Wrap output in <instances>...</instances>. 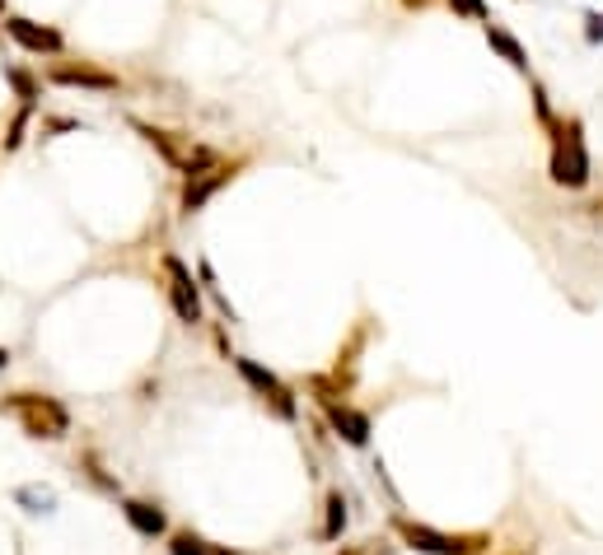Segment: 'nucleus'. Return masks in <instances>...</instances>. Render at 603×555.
<instances>
[{
	"mask_svg": "<svg viewBox=\"0 0 603 555\" xmlns=\"http://www.w3.org/2000/svg\"><path fill=\"white\" fill-rule=\"evenodd\" d=\"M450 10L459 19H473V24H486V19H492V6H486V0H450Z\"/></svg>",
	"mask_w": 603,
	"mask_h": 555,
	"instance_id": "obj_17",
	"label": "nucleus"
},
{
	"mask_svg": "<svg viewBox=\"0 0 603 555\" xmlns=\"http://www.w3.org/2000/svg\"><path fill=\"white\" fill-rule=\"evenodd\" d=\"M482 37H486V47H492V52H496L500 62L510 66L515 75H529V52H524V43H519V37H515L510 29H505V24H496V19H486V24H482Z\"/></svg>",
	"mask_w": 603,
	"mask_h": 555,
	"instance_id": "obj_11",
	"label": "nucleus"
},
{
	"mask_svg": "<svg viewBox=\"0 0 603 555\" xmlns=\"http://www.w3.org/2000/svg\"><path fill=\"white\" fill-rule=\"evenodd\" d=\"M327 519H323V542H337L342 537V527H346V500H342V490H327Z\"/></svg>",
	"mask_w": 603,
	"mask_h": 555,
	"instance_id": "obj_14",
	"label": "nucleus"
},
{
	"mask_svg": "<svg viewBox=\"0 0 603 555\" xmlns=\"http://www.w3.org/2000/svg\"><path fill=\"white\" fill-rule=\"evenodd\" d=\"M47 79H52V85H66V89H94V94H112V89H118V75L89 66V62H80V66H52Z\"/></svg>",
	"mask_w": 603,
	"mask_h": 555,
	"instance_id": "obj_10",
	"label": "nucleus"
},
{
	"mask_svg": "<svg viewBox=\"0 0 603 555\" xmlns=\"http://www.w3.org/2000/svg\"><path fill=\"white\" fill-rule=\"evenodd\" d=\"M323 415H327V425H333V434L342 444H352V448L369 444V415L365 411L346 406V402H323Z\"/></svg>",
	"mask_w": 603,
	"mask_h": 555,
	"instance_id": "obj_9",
	"label": "nucleus"
},
{
	"mask_svg": "<svg viewBox=\"0 0 603 555\" xmlns=\"http://www.w3.org/2000/svg\"><path fill=\"white\" fill-rule=\"evenodd\" d=\"M0 411H10L29 439L56 444V439H66L71 434V411L47 392H10L6 402H0Z\"/></svg>",
	"mask_w": 603,
	"mask_h": 555,
	"instance_id": "obj_2",
	"label": "nucleus"
},
{
	"mask_svg": "<svg viewBox=\"0 0 603 555\" xmlns=\"http://www.w3.org/2000/svg\"><path fill=\"white\" fill-rule=\"evenodd\" d=\"M585 43H590V47H603V10H590V14H585Z\"/></svg>",
	"mask_w": 603,
	"mask_h": 555,
	"instance_id": "obj_20",
	"label": "nucleus"
},
{
	"mask_svg": "<svg viewBox=\"0 0 603 555\" xmlns=\"http://www.w3.org/2000/svg\"><path fill=\"white\" fill-rule=\"evenodd\" d=\"M14 500L24 504L29 513H47V509L56 504V494H52L47 486H19V490H14Z\"/></svg>",
	"mask_w": 603,
	"mask_h": 555,
	"instance_id": "obj_15",
	"label": "nucleus"
},
{
	"mask_svg": "<svg viewBox=\"0 0 603 555\" xmlns=\"http://www.w3.org/2000/svg\"><path fill=\"white\" fill-rule=\"evenodd\" d=\"M365 331H369V327H365V323H360V327H356V331H352V341H346V346H342V350H337V369H356V350H360V346H365Z\"/></svg>",
	"mask_w": 603,
	"mask_h": 555,
	"instance_id": "obj_19",
	"label": "nucleus"
},
{
	"mask_svg": "<svg viewBox=\"0 0 603 555\" xmlns=\"http://www.w3.org/2000/svg\"><path fill=\"white\" fill-rule=\"evenodd\" d=\"M169 555H235L229 546H216V542H206L202 532H173L169 537Z\"/></svg>",
	"mask_w": 603,
	"mask_h": 555,
	"instance_id": "obj_13",
	"label": "nucleus"
},
{
	"mask_svg": "<svg viewBox=\"0 0 603 555\" xmlns=\"http://www.w3.org/2000/svg\"><path fill=\"white\" fill-rule=\"evenodd\" d=\"M6 79H10V85H14V98H19V104H37V79L29 75V70H19V66H6Z\"/></svg>",
	"mask_w": 603,
	"mask_h": 555,
	"instance_id": "obj_16",
	"label": "nucleus"
},
{
	"mask_svg": "<svg viewBox=\"0 0 603 555\" xmlns=\"http://www.w3.org/2000/svg\"><path fill=\"white\" fill-rule=\"evenodd\" d=\"M337 555H375V542H360V546H342Z\"/></svg>",
	"mask_w": 603,
	"mask_h": 555,
	"instance_id": "obj_22",
	"label": "nucleus"
},
{
	"mask_svg": "<svg viewBox=\"0 0 603 555\" xmlns=\"http://www.w3.org/2000/svg\"><path fill=\"white\" fill-rule=\"evenodd\" d=\"M6 33H10L24 52H33V56L66 52V37H62V33L47 29V24H33V19H24V14H6Z\"/></svg>",
	"mask_w": 603,
	"mask_h": 555,
	"instance_id": "obj_7",
	"label": "nucleus"
},
{
	"mask_svg": "<svg viewBox=\"0 0 603 555\" xmlns=\"http://www.w3.org/2000/svg\"><path fill=\"white\" fill-rule=\"evenodd\" d=\"M235 369H239V379H244L252 392H258V396H262V402H267L271 411L281 415V421H295V415H300L295 396H290V388H286V383L277 379V373H271V369L252 364V360H235Z\"/></svg>",
	"mask_w": 603,
	"mask_h": 555,
	"instance_id": "obj_5",
	"label": "nucleus"
},
{
	"mask_svg": "<svg viewBox=\"0 0 603 555\" xmlns=\"http://www.w3.org/2000/svg\"><path fill=\"white\" fill-rule=\"evenodd\" d=\"M136 131H141V141L150 145V150H160V159L169 168H179L183 177H197V173H206V168H216L220 164V154L216 150H206V145H192L187 135H179V131H164V127H150V122H131Z\"/></svg>",
	"mask_w": 603,
	"mask_h": 555,
	"instance_id": "obj_4",
	"label": "nucleus"
},
{
	"mask_svg": "<svg viewBox=\"0 0 603 555\" xmlns=\"http://www.w3.org/2000/svg\"><path fill=\"white\" fill-rule=\"evenodd\" d=\"M394 532L421 555H482V551H492V532H435V527L412 523V519H394Z\"/></svg>",
	"mask_w": 603,
	"mask_h": 555,
	"instance_id": "obj_3",
	"label": "nucleus"
},
{
	"mask_svg": "<svg viewBox=\"0 0 603 555\" xmlns=\"http://www.w3.org/2000/svg\"><path fill=\"white\" fill-rule=\"evenodd\" d=\"M164 275H169V304L179 313V323H202V290L192 281V271L179 257H164Z\"/></svg>",
	"mask_w": 603,
	"mask_h": 555,
	"instance_id": "obj_6",
	"label": "nucleus"
},
{
	"mask_svg": "<svg viewBox=\"0 0 603 555\" xmlns=\"http://www.w3.org/2000/svg\"><path fill=\"white\" fill-rule=\"evenodd\" d=\"M402 6H407V10H426V6H431V0H402Z\"/></svg>",
	"mask_w": 603,
	"mask_h": 555,
	"instance_id": "obj_23",
	"label": "nucleus"
},
{
	"mask_svg": "<svg viewBox=\"0 0 603 555\" xmlns=\"http://www.w3.org/2000/svg\"><path fill=\"white\" fill-rule=\"evenodd\" d=\"M122 519L141 532V537H164L169 532V519L160 504H146V500H122Z\"/></svg>",
	"mask_w": 603,
	"mask_h": 555,
	"instance_id": "obj_12",
	"label": "nucleus"
},
{
	"mask_svg": "<svg viewBox=\"0 0 603 555\" xmlns=\"http://www.w3.org/2000/svg\"><path fill=\"white\" fill-rule=\"evenodd\" d=\"M534 112H538V122H542V127H552V122H557L552 108H548V94H542V85H534Z\"/></svg>",
	"mask_w": 603,
	"mask_h": 555,
	"instance_id": "obj_21",
	"label": "nucleus"
},
{
	"mask_svg": "<svg viewBox=\"0 0 603 555\" xmlns=\"http://www.w3.org/2000/svg\"><path fill=\"white\" fill-rule=\"evenodd\" d=\"M552 135V159H548V177L557 187L567 192H580L590 187V145H585V127L580 117H557L548 127Z\"/></svg>",
	"mask_w": 603,
	"mask_h": 555,
	"instance_id": "obj_1",
	"label": "nucleus"
},
{
	"mask_svg": "<svg viewBox=\"0 0 603 555\" xmlns=\"http://www.w3.org/2000/svg\"><path fill=\"white\" fill-rule=\"evenodd\" d=\"M6 364H10V350H6V346H0V369H6Z\"/></svg>",
	"mask_w": 603,
	"mask_h": 555,
	"instance_id": "obj_24",
	"label": "nucleus"
},
{
	"mask_svg": "<svg viewBox=\"0 0 603 555\" xmlns=\"http://www.w3.org/2000/svg\"><path fill=\"white\" fill-rule=\"evenodd\" d=\"M235 173H239V164H216V168H206V173H197V177H187V183H183V210H187V215L202 210L225 183H235Z\"/></svg>",
	"mask_w": 603,
	"mask_h": 555,
	"instance_id": "obj_8",
	"label": "nucleus"
},
{
	"mask_svg": "<svg viewBox=\"0 0 603 555\" xmlns=\"http://www.w3.org/2000/svg\"><path fill=\"white\" fill-rule=\"evenodd\" d=\"M29 117H33V108H29V104H19V112H14V122H10V131H6V150H19V145H24Z\"/></svg>",
	"mask_w": 603,
	"mask_h": 555,
	"instance_id": "obj_18",
	"label": "nucleus"
}]
</instances>
